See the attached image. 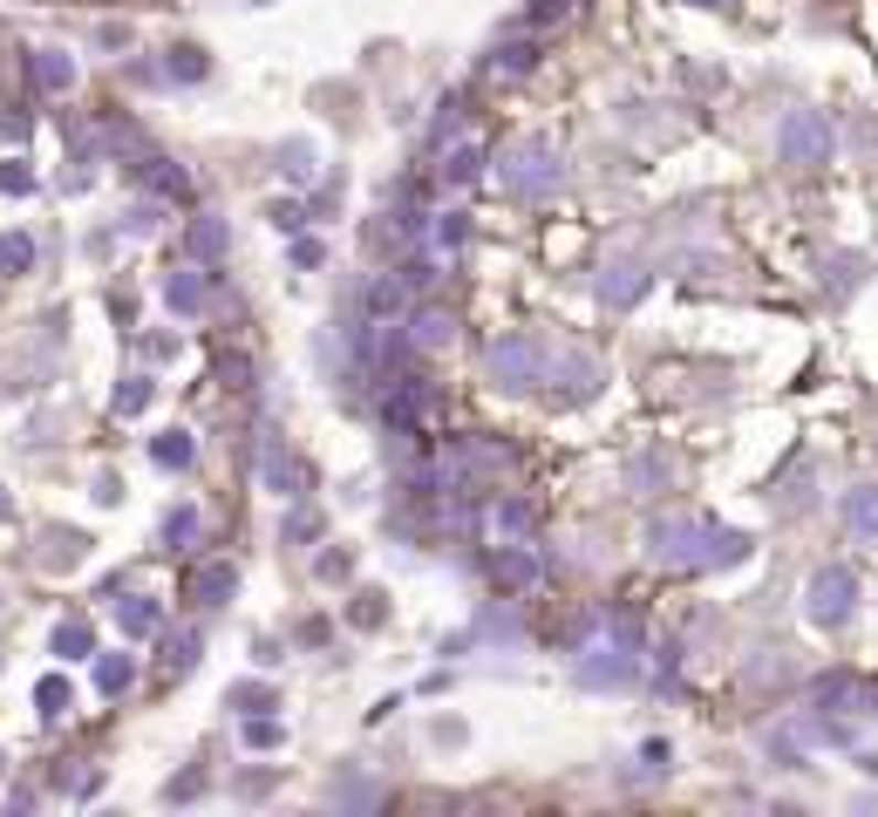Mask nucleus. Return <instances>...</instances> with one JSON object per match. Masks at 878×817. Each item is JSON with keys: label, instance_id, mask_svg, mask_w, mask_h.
I'll return each mask as SVG.
<instances>
[{"label": "nucleus", "instance_id": "4468645a", "mask_svg": "<svg viewBox=\"0 0 878 817\" xmlns=\"http://www.w3.org/2000/svg\"><path fill=\"white\" fill-rule=\"evenodd\" d=\"M130 675H137V668H130V654H103V660H96V688H103V695H124Z\"/></svg>", "mask_w": 878, "mask_h": 817}, {"label": "nucleus", "instance_id": "f03ea898", "mask_svg": "<svg viewBox=\"0 0 878 817\" xmlns=\"http://www.w3.org/2000/svg\"><path fill=\"white\" fill-rule=\"evenodd\" d=\"M457 321H450V307H416L409 314V347L416 355H436V347H450Z\"/></svg>", "mask_w": 878, "mask_h": 817}, {"label": "nucleus", "instance_id": "6ab92c4d", "mask_svg": "<svg viewBox=\"0 0 878 817\" xmlns=\"http://www.w3.org/2000/svg\"><path fill=\"white\" fill-rule=\"evenodd\" d=\"M197 538V512H191V504H178V512L164 518V545H191Z\"/></svg>", "mask_w": 878, "mask_h": 817}, {"label": "nucleus", "instance_id": "393cba45", "mask_svg": "<svg viewBox=\"0 0 878 817\" xmlns=\"http://www.w3.org/2000/svg\"><path fill=\"white\" fill-rule=\"evenodd\" d=\"M171 75H184V83H197V75H205V62H197V55L184 49V55H171Z\"/></svg>", "mask_w": 878, "mask_h": 817}, {"label": "nucleus", "instance_id": "20e7f679", "mask_svg": "<svg viewBox=\"0 0 878 817\" xmlns=\"http://www.w3.org/2000/svg\"><path fill=\"white\" fill-rule=\"evenodd\" d=\"M852 613V572H824L811 587V620H845Z\"/></svg>", "mask_w": 878, "mask_h": 817}, {"label": "nucleus", "instance_id": "2eb2a0df", "mask_svg": "<svg viewBox=\"0 0 878 817\" xmlns=\"http://www.w3.org/2000/svg\"><path fill=\"white\" fill-rule=\"evenodd\" d=\"M34 266V239L28 232H0V272H28Z\"/></svg>", "mask_w": 878, "mask_h": 817}, {"label": "nucleus", "instance_id": "a878e982", "mask_svg": "<svg viewBox=\"0 0 878 817\" xmlns=\"http://www.w3.org/2000/svg\"><path fill=\"white\" fill-rule=\"evenodd\" d=\"M457 239H463V218L443 212V225H436V246H457Z\"/></svg>", "mask_w": 878, "mask_h": 817}, {"label": "nucleus", "instance_id": "f8f14e48", "mask_svg": "<svg viewBox=\"0 0 878 817\" xmlns=\"http://www.w3.org/2000/svg\"><path fill=\"white\" fill-rule=\"evenodd\" d=\"M34 709H42V716H68L75 709V688L62 675H42V681H34Z\"/></svg>", "mask_w": 878, "mask_h": 817}, {"label": "nucleus", "instance_id": "aec40b11", "mask_svg": "<svg viewBox=\"0 0 878 817\" xmlns=\"http://www.w3.org/2000/svg\"><path fill=\"white\" fill-rule=\"evenodd\" d=\"M150 184L164 191V198H184L191 191V171H171V164H150Z\"/></svg>", "mask_w": 878, "mask_h": 817}, {"label": "nucleus", "instance_id": "39448f33", "mask_svg": "<svg viewBox=\"0 0 878 817\" xmlns=\"http://www.w3.org/2000/svg\"><path fill=\"white\" fill-rule=\"evenodd\" d=\"M164 300H171V314H205V300H212L205 272H171V280H164Z\"/></svg>", "mask_w": 878, "mask_h": 817}, {"label": "nucleus", "instance_id": "423d86ee", "mask_svg": "<svg viewBox=\"0 0 878 817\" xmlns=\"http://www.w3.org/2000/svg\"><path fill=\"white\" fill-rule=\"evenodd\" d=\"M232 587H238V572H232L225 559H218V566H197V572H191V587H184V593H191L197 606H218V600H225Z\"/></svg>", "mask_w": 878, "mask_h": 817}, {"label": "nucleus", "instance_id": "b1692460", "mask_svg": "<svg viewBox=\"0 0 878 817\" xmlns=\"http://www.w3.org/2000/svg\"><path fill=\"white\" fill-rule=\"evenodd\" d=\"M279 735H287V729H279V722H266V716H259V722H246V743H253V750H272Z\"/></svg>", "mask_w": 878, "mask_h": 817}, {"label": "nucleus", "instance_id": "c85d7f7f", "mask_svg": "<svg viewBox=\"0 0 878 817\" xmlns=\"http://www.w3.org/2000/svg\"><path fill=\"white\" fill-rule=\"evenodd\" d=\"M0 191H34V178L28 171H0Z\"/></svg>", "mask_w": 878, "mask_h": 817}, {"label": "nucleus", "instance_id": "412c9836", "mask_svg": "<svg viewBox=\"0 0 878 817\" xmlns=\"http://www.w3.org/2000/svg\"><path fill=\"white\" fill-rule=\"evenodd\" d=\"M143 402H150V381H143V375H130L124 388H116V409H124V416H137Z\"/></svg>", "mask_w": 878, "mask_h": 817}, {"label": "nucleus", "instance_id": "f3484780", "mask_svg": "<svg viewBox=\"0 0 878 817\" xmlns=\"http://www.w3.org/2000/svg\"><path fill=\"white\" fill-rule=\"evenodd\" d=\"M184 246H191L197 259H212V252L225 246V225H218V218H197V225H191V239H184Z\"/></svg>", "mask_w": 878, "mask_h": 817}, {"label": "nucleus", "instance_id": "5701e85b", "mask_svg": "<svg viewBox=\"0 0 878 817\" xmlns=\"http://www.w3.org/2000/svg\"><path fill=\"white\" fill-rule=\"evenodd\" d=\"M491 525H497V531H525V525H532V512H525V504H497Z\"/></svg>", "mask_w": 878, "mask_h": 817}, {"label": "nucleus", "instance_id": "6e6552de", "mask_svg": "<svg viewBox=\"0 0 878 817\" xmlns=\"http://www.w3.org/2000/svg\"><path fill=\"white\" fill-rule=\"evenodd\" d=\"M477 164H484V143L463 137L457 150H443V164H436V171H443V184H470V178H477Z\"/></svg>", "mask_w": 878, "mask_h": 817}, {"label": "nucleus", "instance_id": "7ed1b4c3", "mask_svg": "<svg viewBox=\"0 0 878 817\" xmlns=\"http://www.w3.org/2000/svg\"><path fill=\"white\" fill-rule=\"evenodd\" d=\"M504 184L517 191V198H538V191H552V184H558V164L545 158V150H525V158H517V164L504 171Z\"/></svg>", "mask_w": 878, "mask_h": 817}, {"label": "nucleus", "instance_id": "ddd939ff", "mask_svg": "<svg viewBox=\"0 0 878 817\" xmlns=\"http://www.w3.org/2000/svg\"><path fill=\"white\" fill-rule=\"evenodd\" d=\"M783 150H790V158H811V150H824V123H817V116H796V123L783 130Z\"/></svg>", "mask_w": 878, "mask_h": 817}, {"label": "nucleus", "instance_id": "dca6fc26", "mask_svg": "<svg viewBox=\"0 0 878 817\" xmlns=\"http://www.w3.org/2000/svg\"><path fill=\"white\" fill-rule=\"evenodd\" d=\"M266 484H272L279 497H307V491H300V484H307L300 463H287V456H266Z\"/></svg>", "mask_w": 878, "mask_h": 817}, {"label": "nucleus", "instance_id": "a211bd4d", "mask_svg": "<svg viewBox=\"0 0 878 817\" xmlns=\"http://www.w3.org/2000/svg\"><path fill=\"white\" fill-rule=\"evenodd\" d=\"M491 572H497V587H525V579H532L538 566H532L525 552H497V566H491Z\"/></svg>", "mask_w": 878, "mask_h": 817}, {"label": "nucleus", "instance_id": "bb28decb", "mask_svg": "<svg viewBox=\"0 0 878 817\" xmlns=\"http://www.w3.org/2000/svg\"><path fill=\"white\" fill-rule=\"evenodd\" d=\"M300 218H307L300 205H272V225H279V232H300Z\"/></svg>", "mask_w": 878, "mask_h": 817}, {"label": "nucleus", "instance_id": "9d476101", "mask_svg": "<svg viewBox=\"0 0 878 817\" xmlns=\"http://www.w3.org/2000/svg\"><path fill=\"white\" fill-rule=\"evenodd\" d=\"M34 83L62 96V89L75 83V62H68V55H55V49H42V55H34Z\"/></svg>", "mask_w": 878, "mask_h": 817}, {"label": "nucleus", "instance_id": "4be33fe9", "mask_svg": "<svg viewBox=\"0 0 878 817\" xmlns=\"http://www.w3.org/2000/svg\"><path fill=\"white\" fill-rule=\"evenodd\" d=\"M852 525L858 531H878V491H858L852 497Z\"/></svg>", "mask_w": 878, "mask_h": 817}, {"label": "nucleus", "instance_id": "cd10ccee", "mask_svg": "<svg viewBox=\"0 0 878 817\" xmlns=\"http://www.w3.org/2000/svg\"><path fill=\"white\" fill-rule=\"evenodd\" d=\"M293 266H321V239H293Z\"/></svg>", "mask_w": 878, "mask_h": 817}, {"label": "nucleus", "instance_id": "c756f323", "mask_svg": "<svg viewBox=\"0 0 878 817\" xmlns=\"http://www.w3.org/2000/svg\"><path fill=\"white\" fill-rule=\"evenodd\" d=\"M702 8H708V0H702Z\"/></svg>", "mask_w": 878, "mask_h": 817}, {"label": "nucleus", "instance_id": "0eeeda50", "mask_svg": "<svg viewBox=\"0 0 878 817\" xmlns=\"http://www.w3.org/2000/svg\"><path fill=\"white\" fill-rule=\"evenodd\" d=\"M157 620H164V606H157V600H116V627H124L130 641L157 634Z\"/></svg>", "mask_w": 878, "mask_h": 817}, {"label": "nucleus", "instance_id": "9b49d317", "mask_svg": "<svg viewBox=\"0 0 878 817\" xmlns=\"http://www.w3.org/2000/svg\"><path fill=\"white\" fill-rule=\"evenodd\" d=\"M89 647H96L89 620H62V627H55V654H62V660H89Z\"/></svg>", "mask_w": 878, "mask_h": 817}, {"label": "nucleus", "instance_id": "f257e3e1", "mask_svg": "<svg viewBox=\"0 0 878 817\" xmlns=\"http://www.w3.org/2000/svg\"><path fill=\"white\" fill-rule=\"evenodd\" d=\"M491 375H497L504 388H532V375H538V347H532V341H497V347H491Z\"/></svg>", "mask_w": 878, "mask_h": 817}, {"label": "nucleus", "instance_id": "1a4fd4ad", "mask_svg": "<svg viewBox=\"0 0 878 817\" xmlns=\"http://www.w3.org/2000/svg\"><path fill=\"white\" fill-rule=\"evenodd\" d=\"M150 456H157V463H164V471H184V463L197 456V443H191V430H164V437H157V443H150Z\"/></svg>", "mask_w": 878, "mask_h": 817}]
</instances>
